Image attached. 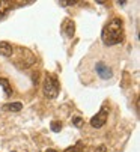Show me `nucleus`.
<instances>
[{"mask_svg": "<svg viewBox=\"0 0 140 152\" xmlns=\"http://www.w3.org/2000/svg\"><path fill=\"white\" fill-rule=\"evenodd\" d=\"M101 38L106 45H114L124 41V23L121 18H113L104 26Z\"/></svg>", "mask_w": 140, "mask_h": 152, "instance_id": "nucleus-1", "label": "nucleus"}, {"mask_svg": "<svg viewBox=\"0 0 140 152\" xmlns=\"http://www.w3.org/2000/svg\"><path fill=\"white\" fill-rule=\"evenodd\" d=\"M12 56H14V63L20 68H30L36 60L30 50L23 48V47H17L15 53H12Z\"/></svg>", "mask_w": 140, "mask_h": 152, "instance_id": "nucleus-2", "label": "nucleus"}, {"mask_svg": "<svg viewBox=\"0 0 140 152\" xmlns=\"http://www.w3.org/2000/svg\"><path fill=\"white\" fill-rule=\"evenodd\" d=\"M59 89H60V86H59V80L53 75V74H48L47 72L45 74V78H44V84H42V91L45 94V96H48V98H56L59 95Z\"/></svg>", "mask_w": 140, "mask_h": 152, "instance_id": "nucleus-3", "label": "nucleus"}, {"mask_svg": "<svg viewBox=\"0 0 140 152\" xmlns=\"http://www.w3.org/2000/svg\"><path fill=\"white\" fill-rule=\"evenodd\" d=\"M107 116H108L107 107H101V110L90 119V125H92L93 128H101V126L107 122Z\"/></svg>", "mask_w": 140, "mask_h": 152, "instance_id": "nucleus-4", "label": "nucleus"}, {"mask_svg": "<svg viewBox=\"0 0 140 152\" xmlns=\"http://www.w3.org/2000/svg\"><path fill=\"white\" fill-rule=\"evenodd\" d=\"M95 69H97V74H98L103 80H108V78H111V75H113L111 69L107 66L104 62H98L97 66H95Z\"/></svg>", "mask_w": 140, "mask_h": 152, "instance_id": "nucleus-5", "label": "nucleus"}, {"mask_svg": "<svg viewBox=\"0 0 140 152\" xmlns=\"http://www.w3.org/2000/svg\"><path fill=\"white\" fill-rule=\"evenodd\" d=\"M62 30H63V33L68 38H73L74 33H75V24H74V21L71 18H66L63 23H62Z\"/></svg>", "mask_w": 140, "mask_h": 152, "instance_id": "nucleus-6", "label": "nucleus"}, {"mask_svg": "<svg viewBox=\"0 0 140 152\" xmlns=\"http://www.w3.org/2000/svg\"><path fill=\"white\" fill-rule=\"evenodd\" d=\"M14 48L9 42H0V54L5 56V57H12Z\"/></svg>", "mask_w": 140, "mask_h": 152, "instance_id": "nucleus-7", "label": "nucleus"}, {"mask_svg": "<svg viewBox=\"0 0 140 152\" xmlns=\"http://www.w3.org/2000/svg\"><path fill=\"white\" fill-rule=\"evenodd\" d=\"M21 108H23V104H21L20 101H17V102H11V104L3 105V110H6V112H20Z\"/></svg>", "mask_w": 140, "mask_h": 152, "instance_id": "nucleus-8", "label": "nucleus"}, {"mask_svg": "<svg viewBox=\"0 0 140 152\" xmlns=\"http://www.w3.org/2000/svg\"><path fill=\"white\" fill-rule=\"evenodd\" d=\"M0 86L3 88L6 96H11V95H12V88H11V84H9L8 78H2V77H0Z\"/></svg>", "mask_w": 140, "mask_h": 152, "instance_id": "nucleus-9", "label": "nucleus"}, {"mask_svg": "<svg viewBox=\"0 0 140 152\" xmlns=\"http://www.w3.org/2000/svg\"><path fill=\"white\" fill-rule=\"evenodd\" d=\"M11 3L9 2H3V0H0V20H2L6 14H8V11H9V6Z\"/></svg>", "mask_w": 140, "mask_h": 152, "instance_id": "nucleus-10", "label": "nucleus"}, {"mask_svg": "<svg viewBox=\"0 0 140 152\" xmlns=\"http://www.w3.org/2000/svg\"><path fill=\"white\" fill-rule=\"evenodd\" d=\"M65 152H83V151H81V143H77V145H74V146L66 148Z\"/></svg>", "mask_w": 140, "mask_h": 152, "instance_id": "nucleus-11", "label": "nucleus"}, {"mask_svg": "<svg viewBox=\"0 0 140 152\" xmlns=\"http://www.w3.org/2000/svg\"><path fill=\"white\" fill-rule=\"evenodd\" d=\"M60 129H62V124H60V122H56V121L51 122V131H53V133H59Z\"/></svg>", "mask_w": 140, "mask_h": 152, "instance_id": "nucleus-12", "label": "nucleus"}, {"mask_svg": "<svg viewBox=\"0 0 140 152\" xmlns=\"http://www.w3.org/2000/svg\"><path fill=\"white\" fill-rule=\"evenodd\" d=\"M75 3H78L77 0H60L59 2V5H62V6H71V5H75Z\"/></svg>", "mask_w": 140, "mask_h": 152, "instance_id": "nucleus-13", "label": "nucleus"}, {"mask_svg": "<svg viewBox=\"0 0 140 152\" xmlns=\"http://www.w3.org/2000/svg\"><path fill=\"white\" fill-rule=\"evenodd\" d=\"M73 122H74L75 126H81V125H83V119H81V118H74Z\"/></svg>", "mask_w": 140, "mask_h": 152, "instance_id": "nucleus-14", "label": "nucleus"}, {"mask_svg": "<svg viewBox=\"0 0 140 152\" xmlns=\"http://www.w3.org/2000/svg\"><path fill=\"white\" fill-rule=\"evenodd\" d=\"M106 151H107V148H106L104 145H101V146H98V148H97L95 151H93V152H106Z\"/></svg>", "mask_w": 140, "mask_h": 152, "instance_id": "nucleus-15", "label": "nucleus"}, {"mask_svg": "<svg viewBox=\"0 0 140 152\" xmlns=\"http://www.w3.org/2000/svg\"><path fill=\"white\" fill-rule=\"evenodd\" d=\"M44 152H57V151H54V149H47V151H44Z\"/></svg>", "mask_w": 140, "mask_h": 152, "instance_id": "nucleus-16", "label": "nucleus"}]
</instances>
